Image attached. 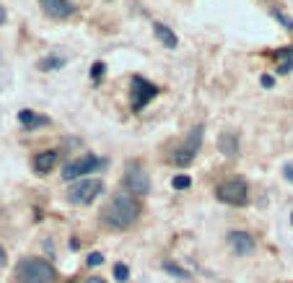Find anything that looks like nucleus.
<instances>
[{
	"label": "nucleus",
	"mask_w": 293,
	"mask_h": 283,
	"mask_svg": "<svg viewBox=\"0 0 293 283\" xmlns=\"http://www.w3.org/2000/svg\"><path fill=\"white\" fill-rule=\"evenodd\" d=\"M86 262H89L91 268H96V265H101V262H104V255H101V252H91V255L86 257Z\"/></svg>",
	"instance_id": "obj_22"
},
{
	"label": "nucleus",
	"mask_w": 293,
	"mask_h": 283,
	"mask_svg": "<svg viewBox=\"0 0 293 283\" xmlns=\"http://www.w3.org/2000/svg\"><path fill=\"white\" fill-rule=\"evenodd\" d=\"M128 278H130V270H128V265H124V262H114V280L124 283Z\"/></svg>",
	"instance_id": "obj_18"
},
{
	"label": "nucleus",
	"mask_w": 293,
	"mask_h": 283,
	"mask_svg": "<svg viewBox=\"0 0 293 283\" xmlns=\"http://www.w3.org/2000/svg\"><path fill=\"white\" fill-rule=\"evenodd\" d=\"M153 34H156V39H158V42L163 45V47H169V50H174L177 45H179V39H177V34L169 29V26H166V24H153Z\"/></svg>",
	"instance_id": "obj_12"
},
{
	"label": "nucleus",
	"mask_w": 293,
	"mask_h": 283,
	"mask_svg": "<svg viewBox=\"0 0 293 283\" xmlns=\"http://www.w3.org/2000/svg\"><path fill=\"white\" fill-rule=\"evenodd\" d=\"M83 283H107V280H104V278H99V275H91V278H86Z\"/></svg>",
	"instance_id": "obj_25"
},
{
	"label": "nucleus",
	"mask_w": 293,
	"mask_h": 283,
	"mask_svg": "<svg viewBox=\"0 0 293 283\" xmlns=\"http://www.w3.org/2000/svg\"><path fill=\"white\" fill-rule=\"evenodd\" d=\"M283 177H285L288 182H293V164H285V169H283Z\"/></svg>",
	"instance_id": "obj_24"
},
{
	"label": "nucleus",
	"mask_w": 293,
	"mask_h": 283,
	"mask_svg": "<svg viewBox=\"0 0 293 283\" xmlns=\"http://www.w3.org/2000/svg\"><path fill=\"white\" fill-rule=\"evenodd\" d=\"M55 164H57V151H55V148L41 151V153L34 156V169H36V174H47Z\"/></svg>",
	"instance_id": "obj_11"
},
{
	"label": "nucleus",
	"mask_w": 293,
	"mask_h": 283,
	"mask_svg": "<svg viewBox=\"0 0 293 283\" xmlns=\"http://www.w3.org/2000/svg\"><path fill=\"white\" fill-rule=\"evenodd\" d=\"M18 123L24 125V128H41V125H50V117H45V114H36V112H31V109H21L18 112Z\"/></svg>",
	"instance_id": "obj_13"
},
{
	"label": "nucleus",
	"mask_w": 293,
	"mask_h": 283,
	"mask_svg": "<svg viewBox=\"0 0 293 283\" xmlns=\"http://www.w3.org/2000/svg\"><path fill=\"white\" fill-rule=\"evenodd\" d=\"M104 73H107V65H104V63H94V65H91V78H94V80H101Z\"/></svg>",
	"instance_id": "obj_21"
},
{
	"label": "nucleus",
	"mask_w": 293,
	"mask_h": 283,
	"mask_svg": "<svg viewBox=\"0 0 293 283\" xmlns=\"http://www.w3.org/2000/svg\"><path fill=\"white\" fill-rule=\"evenodd\" d=\"M65 65V57H45L39 60V70H60Z\"/></svg>",
	"instance_id": "obj_17"
},
{
	"label": "nucleus",
	"mask_w": 293,
	"mask_h": 283,
	"mask_svg": "<svg viewBox=\"0 0 293 283\" xmlns=\"http://www.w3.org/2000/svg\"><path fill=\"white\" fill-rule=\"evenodd\" d=\"M260 84H262V86H265V89H273V86H275V78H273V75H267V73H265V75H262V78H260Z\"/></svg>",
	"instance_id": "obj_23"
},
{
	"label": "nucleus",
	"mask_w": 293,
	"mask_h": 283,
	"mask_svg": "<svg viewBox=\"0 0 293 283\" xmlns=\"http://www.w3.org/2000/svg\"><path fill=\"white\" fill-rule=\"evenodd\" d=\"M124 190L135 192V195H148L151 192V179L145 174V169L140 164H128V172H124Z\"/></svg>",
	"instance_id": "obj_8"
},
{
	"label": "nucleus",
	"mask_w": 293,
	"mask_h": 283,
	"mask_svg": "<svg viewBox=\"0 0 293 283\" xmlns=\"http://www.w3.org/2000/svg\"><path fill=\"white\" fill-rule=\"evenodd\" d=\"M190 185H192V179H190L187 174H177V177L172 179V187H174V190H187Z\"/></svg>",
	"instance_id": "obj_20"
},
{
	"label": "nucleus",
	"mask_w": 293,
	"mask_h": 283,
	"mask_svg": "<svg viewBox=\"0 0 293 283\" xmlns=\"http://www.w3.org/2000/svg\"><path fill=\"white\" fill-rule=\"evenodd\" d=\"M16 278L21 283H52L55 280V268L45 257H24L16 265Z\"/></svg>",
	"instance_id": "obj_2"
},
{
	"label": "nucleus",
	"mask_w": 293,
	"mask_h": 283,
	"mask_svg": "<svg viewBox=\"0 0 293 283\" xmlns=\"http://www.w3.org/2000/svg\"><path fill=\"white\" fill-rule=\"evenodd\" d=\"M270 13H273V16H275V18L280 21V26H283V29L293 31V18H290V16H285V13H283V11H278V8H273Z\"/></svg>",
	"instance_id": "obj_19"
},
{
	"label": "nucleus",
	"mask_w": 293,
	"mask_h": 283,
	"mask_svg": "<svg viewBox=\"0 0 293 283\" xmlns=\"http://www.w3.org/2000/svg\"><path fill=\"white\" fill-rule=\"evenodd\" d=\"M290 218H293V216H290Z\"/></svg>",
	"instance_id": "obj_28"
},
{
	"label": "nucleus",
	"mask_w": 293,
	"mask_h": 283,
	"mask_svg": "<svg viewBox=\"0 0 293 283\" xmlns=\"http://www.w3.org/2000/svg\"><path fill=\"white\" fill-rule=\"evenodd\" d=\"M0 24H6V8L0 6Z\"/></svg>",
	"instance_id": "obj_27"
},
{
	"label": "nucleus",
	"mask_w": 293,
	"mask_h": 283,
	"mask_svg": "<svg viewBox=\"0 0 293 283\" xmlns=\"http://www.w3.org/2000/svg\"><path fill=\"white\" fill-rule=\"evenodd\" d=\"M156 94H158L156 84H151V80L143 78V75H133V80H130V109L140 112Z\"/></svg>",
	"instance_id": "obj_7"
},
{
	"label": "nucleus",
	"mask_w": 293,
	"mask_h": 283,
	"mask_svg": "<svg viewBox=\"0 0 293 283\" xmlns=\"http://www.w3.org/2000/svg\"><path fill=\"white\" fill-rule=\"evenodd\" d=\"M163 270L169 273V275H174V278H179V280H184V283H190V280H192V275H190L184 268H179L177 262H172V260H166V262H163Z\"/></svg>",
	"instance_id": "obj_16"
},
{
	"label": "nucleus",
	"mask_w": 293,
	"mask_h": 283,
	"mask_svg": "<svg viewBox=\"0 0 293 283\" xmlns=\"http://www.w3.org/2000/svg\"><path fill=\"white\" fill-rule=\"evenodd\" d=\"M216 197L226 206H246L249 203V185L241 177H231L216 187Z\"/></svg>",
	"instance_id": "obj_4"
},
{
	"label": "nucleus",
	"mask_w": 293,
	"mask_h": 283,
	"mask_svg": "<svg viewBox=\"0 0 293 283\" xmlns=\"http://www.w3.org/2000/svg\"><path fill=\"white\" fill-rule=\"evenodd\" d=\"M275 60H278V73L285 75L293 70V47H283L275 52Z\"/></svg>",
	"instance_id": "obj_15"
},
{
	"label": "nucleus",
	"mask_w": 293,
	"mask_h": 283,
	"mask_svg": "<svg viewBox=\"0 0 293 283\" xmlns=\"http://www.w3.org/2000/svg\"><path fill=\"white\" fill-rule=\"evenodd\" d=\"M138 216H140V206L128 190L114 192L101 211V221L109 229H130L138 221Z\"/></svg>",
	"instance_id": "obj_1"
},
{
	"label": "nucleus",
	"mask_w": 293,
	"mask_h": 283,
	"mask_svg": "<svg viewBox=\"0 0 293 283\" xmlns=\"http://www.w3.org/2000/svg\"><path fill=\"white\" fill-rule=\"evenodd\" d=\"M202 135H205V128L202 125H192V130L187 133L182 146H177V151L172 153V161L177 167H190L195 161V156L200 151V143H202Z\"/></svg>",
	"instance_id": "obj_3"
},
{
	"label": "nucleus",
	"mask_w": 293,
	"mask_h": 283,
	"mask_svg": "<svg viewBox=\"0 0 293 283\" xmlns=\"http://www.w3.org/2000/svg\"><path fill=\"white\" fill-rule=\"evenodd\" d=\"M39 6L50 18H70L75 11V6L70 0H39Z\"/></svg>",
	"instance_id": "obj_10"
},
{
	"label": "nucleus",
	"mask_w": 293,
	"mask_h": 283,
	"mask_svg": "<svg viewBox=\"0 0 293 283\" xmlns=\"http://www.w3.org/2000/svg\"><path fill=\"white\" fill-rule=\"evenodd\" d=\"M228 245L236 255H252L255 252V239L249 231H239V229L228 231Z\"/></svg>",
	"instance_id": "obj_9"
},
{
	"label": "nucleus",
	"mask_w": 293,
	"mask_h": 283,
	"mask_svg": "<svg viewBox=\"0 0 293 283\" xmlns=\"http://www.w3.org/2000/svg\"><path fill=\"white\" fill-rule=\"evenodd\" d=\"M101 190H104V182L99 179H78L68 187V200L75 206H89L101 195Z\"/></svg>",
	"instance_id": "obj_5"
},
{
	"label": "nucleus",
	"mask_w": 293,
	"mask_h": 283,
	"mask_svg": "<svg viewBox=\"0 0 293 283\" xmlns=\"http://www.w3.org/2000/svg\"><path fill=\"white\" fill-rule=\"evenodd\" d=\"M218 148H221L223 156H236V151H239V135L236 133H221Z\"/></svg>",
	"instance_id": "obj_14"
},
{
	"label": "nucleus",
	"mask_w": 293,
	"mask_h": 283,
	"mask_svg": "<svg viewBox=\"0 0 293 283\" xmlns=\"http://www.w3.org/2000/svg\"><path fill=\"white\" fill-rule=\"evenodd\" d=\"M6 260H8V257H6V250H3V247H0V268H3V265H6Z\"/></svg>",
	"instance_id": "obj_26"
},
{
	"label": "nucleus",
	"mask_w": 293,
	"mask_h": 283,
	"mask_svg": "<svg viewBox=\"0 0 293 283\" xmlns=\"http://www.w3.org/2000/svg\"><path fill=\"white\" fill-rule=\"evenodd\" d=\"M104 164H107L104 158H99V156H94V153H86V156H80V158H75V161H68L65 169H62V177H65L68 182H78V179H83L86 174L96 172V169L104 167Z\"/></svg>",
	"instance_id": "obj_6"
}]
</instances>
